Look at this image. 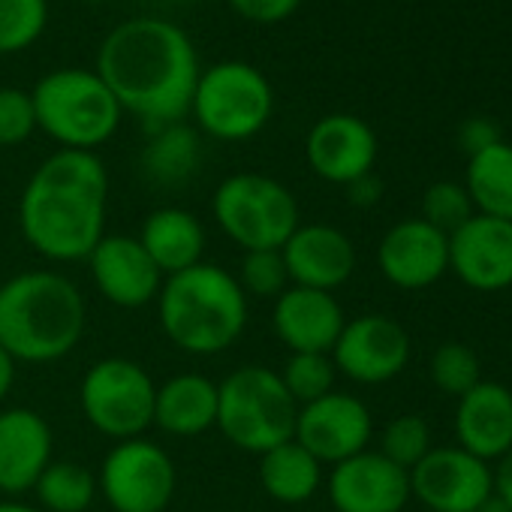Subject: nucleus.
Masks as SVG:
<instances>
[{
	"label": "nucleus",
	"instance_id": "23",
	"mask_svg": "<svg viewBox=\"0 0 512 512\" xmlns=\"http://www.w3.org/2000/svg\"><path fill=\"white\" fill-rule=\"evenodd\" d=\"M136 238L151 256V263L163 272V278L193 269L196 263H202L205 253V229L199 217L175 205L151 211Z\"/></svg>",
	"mask_w": 512,
	"mask_h": 512
},
{
	"label": "nucleus",
	"instance_id": "29",
	"mask_svg": "<svg viewBox=\"0 0 512 512\" xmlns=\"http://www.w3.org/2000/svg\"><path fill=\"white\" fill-rule=\"evenodd\" d=\"M278 377H281L284 389L290 392V398L302 407V404H311V401L335 392L338 368L329 353H290V359L284 362Z\"/></svg>",
	"mask_w": 512,
	"mask_h": 512
},
{
	"label": "nucleus",
	"instance_id": "14",
	"mask_svg": "<svg viewBox=\"0 0 512 512\" xmlns=\"http://www.w3.org/2000/svg\"><path fill=\"white\" fill-rule=\"evenodd\" d=\"M449 269L476 293L512 287V220L473 214L449 235Z\"/></svg>",
	"mask_w": 512,
	"mask_h": 512
},
{
	"label": "nucleus",
	"instance_id": "40",
	"mask_svg": "<svg viewBox=\"0 0 512 512\" xmlns=\"http://www.w3.org/2000/svg\"><path fill=\"white\" fill-rule=\"evenodd\" d=\"M13 383H16V359L0 347V404L10 395Z\"/></svg>",
	"mask_w": 512,
	"mask_h": 512
},
{
	"label": "nucleus",
	"instance_id": "5",
	"mask_svg": "<svg viewBox=\"0 0 512 512\" xmlns=\"http://www.w3.org/2000/svg\"><path fill=\"white\" fill-rule=\"evenodd\" d=\"M37 130L67 151H94L106 145L121 127V103L97 70L64 67L46 73L34 91Z\"/></svg>",
	"mask_w": 512,
	"mask_h": 512
},
{
	"label": "nucleus",
	"instance_id": "33",
	"mask_svg": "<svg viewBox=\"0 0 512 512\" xmlns=\"http://www.w3.org/2000/svg\"><path fill=\"white\" fill-rule=\"evenodd\" d=\"M431 380L443 395L461 398L482 380L479 356L467 344H458V341L440 344L431 356Z\"/></svg>",
	"mask_w": 512,
	"mask_h": 512
},
{
	"label": "nucleus",
	"instance_id": "10",
	"mask_svg": "<svg viewBox=\"0 0 512 512\" xmlns=\"http://www.w3.org/2000/svg\"><path fill=\"white\" fill-rule=\"evenodd\" d=\"M97 488L115 512H163L175 494V464L148 437L118 440L103 458Z\"/></svg>",
	"mask_w": 512,
	"mask_h": 512
},
{
	"label": "nucleus",
	"instance_id": "27",
	"mask_svg": "<svg viewBox=\"0 0 512 512\" xmlns=\"http://www.w3.org/2000/svg\"><path fill=\"white\" fill-rule=\"evenodd\" d=\"M464 187L476 214L512 220V145L500 139L491 148L467 157Z\"/></svg>",
	"mask_w": 512,
	"mask_h": 512
},
{
	"label": "nucleus",
	"instance_id": "26",
	"mask_svg": "<svg viewBox=\"0 0 512 512\" xmlns=\"http://www.w3.org/2000/svg\"><path fill=\"white\" fill-rule=\"evenodd\" d=\"M199 157V133L184 121L166 124L148 133L142 148V172L160 187H181L199 169Z\"/></svg>",
	"mask_w": 512,
	"mask_h": 512
},
{
	"label": "nucleus",
	"instance_id": "3",
	"mask_svg": "<svg viewBox=\"0 0 512 512\" xmlns=\"http://www.w3.org/2000/svg\"><path fill=\"white\" fill-rule=\"evenodd\" d=\"M85 323V299L61 272H22L0 287V347L16 365H46L70 356L85 335Z\"/></svg>",
	"mask_w": 512,
	"mask_h": 512
},
{
	"label": "nucleus",
	"instance_id": "36",
	"mask_svg": "<svg viewBox=\"0 0 512 512\" xmlns=\"http://www.w3.org/2000/svg\"><path fill=\"white\" fill-rule=\"evenodd\" d=\"M229 7L253 25H281L287 22L299 7L302 0H229Z\"/></svg>",
	"mask_w": 512,
	"mask_h": 512
},
{
	"label": "nucleus",
	"instance_id": "30",
	"mask_svg": "<svg viewBox=\"0 0 512 512\" xmlns=\"http://www.w3.org/2000/svg\"><path fill=\"white\" fill-rule=\"evenodd\" d=\"M49 25V0H0V55L31 49Z\"/></svg>",
	"mask_w": 512,
	"mask_h": 512
},
{
	"label": "nucleus",
	"instance_id": "2",
	"mask_svg": "<svg viewBox=\"0 0 512 512\" xmlns=\"http://www.w3.org/2000/svg\"><path fill=\"white\" fill-rule=\"evenodd\" d=\"M109 172L94 151H55L19 199L25 241L52 263L88 260L106 235Z\"/></svg>",
	"mask_w": 512,
	"mask_h": 512
},
{
	"label": "nucleus",
	"instance_id": "16",
	"mask_svg": "<svg viewBox=\"0 0 512 512\" xmlns=\"http://www.w3.org/2000/svg\"><path fill=\"white\" fill-rule=\"evenodd\" d=\"M305 160L317 178L347 187L356 178L374 172L377 133L359 115L332 112L308 130Z\"/></svg>",
	"mask_w": 512,
	"mask_h": 512
},
{
	"label": "nucleus",
	"instance_id": "6",
	"mask_svg": "<svg viewBox=\"0 0 512 512\" xmlns=\"http://www.w3.org/2000/svg\"><path fill=\"white\" fill-rule=\"evenodd\" d=\"M299 404L284 389L278 371L244 365L217 383V428L220 434L253 455L293 440Z\"/></svg>",
	"mask_w": 512,
	"mask_h": 512
},
{
	"label": "nucleus",
	"instance_id": "8",
	"mask_svg": "<svg viewBox=\"0 0 512 512\" xmlns=\"http://www.w3.org/2000/svg\"><path fill=\"white\" fill-rule=\"evenodd\" d=\"M211 214L241 250H281L302 223L296 196L263 172L223 178L211 196Z\"/></svg>",
	"mask_w": 512,
	"mask_h": 512
},
{
	"label": "nucleus",
	"instance_id": "24",
	"mask_svg": "<svg viewBox=\"0 0 512 512\" xmlns=\"http://www.w3.org/2000/svg\"><path fill=\"white\" fill-rule=\"evenodd\" d=\"M217 422V383L205 374H175L154 392V425L172 437H196Z\"/></svg>",
	"mask_w": 512,
	"mask_h": 512
},
{
	"label": "nucleus",
	"instance_id": "19",
	"mask_svg": "<svg viewBox=\"0 0 512 512\" xmlns=\"http://www.w3.org/2000/svg\"><path fill=\"white\" fill-rule=\"evenodd\" d=\"M281 253L293 287L335 293L356 272V247L350 235L329 223H299Z\"/></svg>",
	"mask_w": 512,
	"mask_h": 512
},
{
	"label": "nucleus",
	"instance_id": "32",
	"mask_svg": "<svg viewBox=\"0 0 512 512\" xmlns=\"http://www.w3.org/2000/svg\"><path fill=\"white\" fill-rule=\"evenodd\" d=\"M235 281L244 296L256 299H278L287 287H293L281 250H244Z\"/></svg>",
	"mask_w": 512,
	"mask_h": 512
},
{
	"label": "nucleus",
	"instance_id": "21",
	"mask_svg": "<svg viewBox=\"0 0 512 512\" xmlns=\"http://www.w3.org/2000/svg\"><path fill=\"white\" fill-rule=\"evenodd\" d=\"M52 461V428L28 407L0 410V494L34 491Z\"/></svg>",
	"mask_w": 512,
	"mask_h": 512
},
{
	"label": "nucleus",
	"instance_id": "9",
	"mask_svg": "<svg viewBox=\"0 0 512 512\" xmlns=\"http://www.w3.org/2000/svg\"><path fill=\"white\" fill-rule=\"evenodd\" d=\"M154 392L151 374L124 356L94 362L79 386V404L91 428L118 440L142 437L154 425Z\"/></svg>",
	"mask_w": 512,
	"mask_h": 512
},
{
	"label": "nucleus",
	"instance_id": "1",
	"mask_svg": "<svg viewBox=\"0 0 512 512\" xmlns=\"http://www.w3.org/2000/svg\"><path fill=\"white\" fill-rule=\"evenodd\" d=\"M199 73V55L187 31L157 16L121 22L97 52V76L148 133L190 115Z\"/></svg>",
	"mask_w": 512,
	"mask_h": 512
},
{
	"label": "nucleus",
	"instance_id": "35",
	"mask_svg": "<svg viewBox=\"0 0 512 512\" xmlns=\"http://www.w3.org/2000/svg\"><path fill=\"white\" fill-rule=\"evenodd\" d=\"M37 130L34 100L22 88H0V148H16Z\"/></svg>",
	"mask_w": 512,
	"mask_h": 512
},
{
	"label": "nucleus",
	"instance_id": "41",
	"mask_svg": "<svg viewBox=\"0 0 512 512\" xmlns=\"http://www.w3.org/2000/svg\"><path fill=\"white\" fill-rule=\"evenodd\" d=\"M0 512H43V509L22 503V500H0Z\"/></svg>",
	"mask_w": 512,
	"mask_h": 512
},
{
	"label": "nucleus",
	"instance_id": "37",
	"mask_svg": "<svg viewBox=\"0 0 512 512\" xmlns=\"http://www.w3.org/2000/svg\"><path fill=\"white\" fill-rule=\"evenodd\" d=\"M458 142H461V148L467 151V157H473V154L491 148L494 142H500V130H497L494 121H488V118H470V121L461 124Z\"/></svg>",
	"mask_w": 512,
	"mask_h": 512
},
{
	"label": "nucleus",
	"instance_id": "34",
	"mask_svg": "<svg viewBox=\"0 0 512 512\" xmlns=\"http://www.w3.org/2000/svg\"><path fill=\"white\" fill-rule=\"evenodd\" d=\"M476 214L473 199L464 184L455 181H437L422 196V220L440 229L443 235L458 232L470 217Z\"/></svg>",
	"mask_w": 512,
	"mask_h": 512
},
{
	"label": "nucleus",
	"instance_id": "15",
	"mask_svg": "<svg viewBox=\"0 0 512 512\" xmlns=\"http://www.w3.org/2000/svg\"><path fill=\"white\" fill-rule=\"evenodd\" d=\"M88 272L94 287L115 308H145L157 302L163 287V272L151 263V256L133 235H103L88 256Z\"/></svg>",
	"mask_w": 512,
	"mask_h": 512
},
{
	"label": "nucleus",
	"instance_id": "11",
	"mask_svg": "<svg viewBox=\"0 0 512 512\" xmlns=\"http://www.w3.org/2000/svg\"><path fill=\"white\" fill-rule=\"evenodd\" d=\"M329 356L338 374L350 377L353 383H389L410 362V335L386 314H365L344 323Z\"/></svg>",
	"mask_w": 512,
	"mask_h": 512
},
{
	"label": "nucleus",
	"instance_id": "12",
	"mask_svg": "<svg viewBox=\"0 0 512 512\" xmlns=\"http://www.w3.org/2000/svg\"><path fill=\"white\" fill-rule=\"evenodd\" d=\"M410 497L431 512H479L491 500V464L461 446L431 449L410 470Z\"/></svg>",
	"mask_w": 512,
	"mask_h": 512
},
{
	"label": "nucleus",
	"instance_id": "17",
	"mask_svg": "<svg viewBox=\"0 0 512 512\" xmlns=\"http://www.w3.org/2000/svg\"><path fill=\"white\" fill-rule=\"evenodd\" d=\"M377 266L398 290H425L449 272V235L410 217L395 223L377 247Z\"/></svg>",
	"mask_w": 512,
	"mask_h": 512
},
{
	"label": "nucleus",
	"instance_id": "42",
	"mask_svg": "<svg viewBox=\"0 0 512 512\" xmlns=\"http://www.w3.org/2000/svg\"><path fill=\"white\" fill-rule=\"evenodd\" d=\"M85 4H106V0H85Z\"/></svg>",
	"mask_w": 512,
	"mask_h": 512
},
{
	"label": "nucleus",
	"instance_id": "13",
	"mask_svg": "<svg viewBox=\"0 0 512 512\" xmlns=\"http://www.w3.org/2000/svg\"><path fill=\"white\" fill-rule=\"evenodd\" d=\"M371 434L374 422L368 404L350 392H329L299 407L293 437L320 464H338L365 452Z\"/></svg>",
	"mask_w": 512,
	"mask_h": 512
},
{
	"label": "nucleus",
	"instance_id": "39",
	"mask_svg": "<svg viewBox=\"0 0 512 512\" xmlns=\"http://www.w3.org/2000/svg\"><path fill=\"white\" fill-rule=\"evenodd\" d=\"M347 193H350V202L359 205V208H371L380 202V193H383V184L380 178H374V172L356 178L353 184H347Z\"/></svg>",
	"mask_w": 512,
	"mask_h": 512
},
{
	"label": "nucleus",
	"instance_id": "20",
	"mask_svg": "<svg viewBox=\"0 0 512 512\" xmlns=\"http://www.w3.org/2000/svg\"><path fill=\"white\" fill-rule=\"evenodd\" d=\"M347 317L335 293L287 287L275 299L272 326L290 353H332Z\"/></svg>",
	"mask_w": 512,
	"mask_h": 512
},
{
	"label": "nucleus",
	"instance_id": "28",
	"mask_svg": "<svg viewBox=\"0 0 512 512\" xmlns=\"http://www.w3.org/2000/svg\"><path fill=\"white\" fill-rule=\"evenodd\" d=\"M34 491L43 512H88L100 488L88 467L76 461H49Z\"/></svg>",
	"mask_w": 512,
	"mask_h": 512
},
{
	"label": "nucleus",
	"instance_id": "7",
	"mask_svg": "<svg viewBox=\"0 0 512 512\" xmlns=\"http://www.w3.org/2000/svg\"><path fill=\"white\" fill-rule=\"evenodd\" d=\"M190 115L196 127L220 142H247L275 115V88L263 70L244 61H220L199 73Z\"/></svg>",
	"mask_w": 512,
	"mask_h": 512
},
{
	"label": "nucleus",
	"instance_id": "18",
	"mask_svg": "<svg viewBox=\"0 0 512 512\" xmlns=\"http://www.w3.org/2000/svg\"><path fill=\"white\" fill-rule=\"evenodd\" d=\"M326 488L338 512H401L410 500V473L365 449L332 464Z\"/></svg>",
	"mask_w": 512,
	"mask_h": 512
},
{
	"label": "nucleus",
	"instance_id": "31",
	"mask_svg": "<svg viewBox=\"0 0 512 512\" xmlns=\"http://www.w3.org/2000/svg\"><path fill=\"white\" fill-rule=\"evenodd\" d=\"M431 428L422 416L416 413H404V416H395L383 434H380V455H386L392 464H398L401 470H413L428 452H431Z\"/></svg>",
	"mask_w": 512,
	"mask_h": 512
},
{
	"label": "nucleus",
	"instance_id": "38",
	"mask_svg": "<svg viewBox=\"0 0 512 512\" xmlns=\"http://www.w3.org/2000/svg\"><path fill=\"white\" fill-rule=\"evenodd\" d=\"M491 497H497L500 506L512 512V449L500 455L491 467Z\"/></svg>",
	"mask_w": 512,
	"mask_h": 512
},
{
	"label": "nucleus",
	"instance_id": "4",
	"mask_svg": "<svg viewBox=\"0 0 512 512\" xmlns=\"http://www.w3.org/2000/svg\"><path fill=\"white\" fill-rule=\"evenodd\" d=\"M157 320L178 350L217 356L241 338L247 326V296L232 272L214 263H196L193 269L163 278Z\"/></svg>",
	"mask_w": 512,
	"mask_h": 512
},
{
	"label": "nucleus",
	"instance_id": "25",
	"mask_svg": "<svg viewBox=\"0 0 512 512\" xmlns=\"http://www.w3.org/2000/svg\"><path fill=\"white\" fill-rule=\"evenodd\" d=\"M323 482V464L293 437L260 455V485L278 503H305Z\"/></svg>",
	"mask_w": 512,
	"mask_h": 512
},
{
	"label": "nucleus",
	"instance_id": "22",
	"mask_svg": "<svg viewBox=\"0 0 512 512\" xmlns=\"http://www.w3.org/2000/svg\"><path fill=\"white\" fill-rule=\"evenodd\" d=\"M458 446L482 461H497L512 449V389L479 380L458 398L455 410Z\"/></svg>",
	"mask_w": 512,
	"mask_h": 512
}]
</instances>
